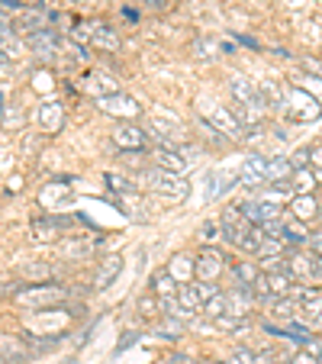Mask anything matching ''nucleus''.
Masks as SVG:
<instances>
[{
  "mask_svg": "<svg viewBox=\"0 0 322 364\" xmlns=\"http://www.w3.org/2000/svg\"><path fill=\"white\" fill-rule=\"evenodd\" d=\"M135 184L152 190V194H158L161 200H168V204H181V200H187V194H190V184L184 181V177L168 175V171L155 168V165L142 168L139 175H135Z\"/></svg>",
  "mask_w": 322,
  "mask_h": 364,
  "instance_id": "nucleus-1",
  "label": "nucleus"
},
{
  "mask_svg": "<svg viewBox=\"0 0 322 364\" xmlns=\"http://www.w3.org/2000/svg\"><path fill=\"white\" fill-rule=\"evenodd\" d=\"M13 300L20 307H39V309H58L68 300V287L49 280V284H26L23 290H16Z\"/></svg>",
  "mask_w": 322,
  "mask_h": 364,
  "instance_id": "nucleus-2",
  "label": "nucleus"
},
{
  "mask_svg": "<svg viewBox=\"0 0 322 364\" xmlns=\"http://www.w3.org/2000/svg\"><path fill=\"white\" fill-rule=\"evenodd\" d=\"M200 119L210 123V126L216 129L226 142H242L245 139V129H242V123L235 119V113H232L229 106H219V104L204 100V104H200Z\"/></svg>",
  "mask_w": 322,
  "mask_h": 364,
  "instance_id": "nucleus-3",
  "label": "nucleus"
},
{
  "mask_svg": "<svg viewBox=\"0 0 322 364\" xmlns=\"http://www.w3.org/2000/svg\"><path fill=\"white\" fill-rule=\"evenodd\" d=\"M229 94H232V104L245 106L252 113H265L267 116V106L261 100V91H258V81H252L248 75H232L229 77Z\"/></svg>",
  "mask_w": 322,
  "mask_h": 364,
  "instance_id": "nucleus-4",
  "label": "nucleus"
},
{
  "mask_svg": "<svg viewBox=\"0 0 322 364\" xmlns=\"http://www.w3.org/2000/svg\"><path fill=\"white\" fill-rule=\"evenodd\" d=\"M284 110L290 113V119H296V123H313V119H319L322 113V104L313 97V94H306L303 87H287V104H284Z\"/></svg>",
  "mask_w": 322,
  "mask_h": 364,
  "instance_id": "nucleus-5",
  "label": "nucleus"
},
{
  "mask_svg": "<svg viewBox=\"0 0 322 364\" xmlns=\"http://www.w3.org/2000/svg\"><path fill=\"white\" fill-rule=\"evenodd\" d=\"M226 255L219 248H200L194 261V280H204V284H216L219 277L226 274Z\"/></svg>",
  "mask_w": 322,
  "mask_h": 364,
  "instance_id": "nucleus-6",
  "label": "nucleus"
},
{
  "mask_svg": "<svg viewBox=\"0 0 322 364\" xmlns=\"http://www.w3.org/2000/svg\"><path fill=\"white\" fill-rule=\"evenodd\" d=\"M94 104H97L100 113H110V116L126 119V123H133V119L142 113L139 100L129 97V94H123V91H119V94H110V97H100V100H94Z\"/></svg>",
  "mask_w": 322,
  "mask_h": 364,
  "instance_id": "nucleus-7",
  "label": "nucleus"
},
{
  "mask_svg": "<svg viewBox=\"0 0 322 364\" xmlns=\"http://www.w3.org/2000/svg\"><path fill=\"white\" fill-rule=\"evenodd\" d=\"M113 145H116L119 152H145L148 129L135 126V123H119V126L113 129Z\"/></svg>",
  "mask_w": 322,
  "mask_h": 364,
  "instance_id": "nucleus-8",
  "label": "nucleus"
},
{
  "mask_svg": "<svg viewBox=\"0 0 322 364\" xmlns=\"http://www.w3.org/2000/svg\"><path fill=\"white\" fill-rule=\"evenodd\" d=\"M148 158H152L155 168L168 171V175H177V177H184L190 171V158L181 152V148H152Z\"/></svg>",
  "mask_w": 322,
  "mask_h": 364,
  "instance_id": "nucleus-9",
  "label": "nucleus"
},
{
  "mask_svg": "<svg viewBox=\"0 0 322 364\" xmlns=\"http://www.w3.org/2000/svg\"><path fill=\"white\" fill-rule=\"evenodd\" d=\"M255 309H258V303H255L252 287H226V316L248 319Z\"/></svg>",
  "mask_w": 322,
  "mask_h": 364,
  "instance_id": "nucleus-10",
  "label": "nucleus"
},
{
  "mask_svg": "<svg viewBox=\"0 0 322 364\" xmlns=\"http://www.w3.org/2000/svg\"><path fill=\"white\" fill-rule=\"evenodd\" d=\"M26 45H29V52H33V55H39V58H52V55H58V52H62V35H58L55 29L49 26V29H43V33L29 35Z\"/></svg>",
  "mask_w": 322,
  "mask_h": 364,
  "instance_id": "nucleus-11",
  "label": "nucleus"
},
{
  "mask_svg": "<svg viewBox=\"0 0 322 364\" xmlns=\"http://www.w3.org/2000/svg\"><path fill=\"white\" fill-rule=\"evenodd\" d=\"M65 226H68V219H65V216L43 213V216L33 219V238H35V242H55V238L65 232Z\"/></svg>",
  "mask_w": 322,
  "mask_h": 364,
  "instance_id": "nucleus-12",
  "label": "nucleus"
},
{
  "mask_svg": "<svg viewBox=\"0 0 322 364\" xmlns=\"http://www.w3.org/2000/svg\"><path fill=\"white\" fill-rule=\"evenodd\" d=\"M265 316H271L267 322H277V326H287V322H294L296 316H300V303L294 300V297H280V300H274L271 307L265 309Z\"/></svg>",
  "mask_w": 322,
  "mask_h": 364,
  "instance_id": "nucleus-13",
  "label": "nucleus"
},
{
  "mask_svg": "<svg viewBox=\"0 0 322 364\" xmlns=\"http://www.w3.org/2000/svg\"><path fill=\"white\" fill-rule=\"evenodd\" d=\"M84 87L87 94H94V100H100V97H110V94H119V81L116 77H110V75H100V71H91V75L84 77Z\"/></svg>",
  "mask_w": 322,
  "mask_h": 364,
  "instance_id": "nucleus-14",
  "label": "nucleus"
},
{
  "mask_svg": "<svg viewBox=\"0 0 322 364\" xmlns=\"http://www.w3.org/2000/svg\"><path fill=\"white\" fill-rule=\"evenodd\" d=\"M229 277H232V287H252L255 280H258V274H261V268H258V261H232L229 268Z\"/></svg>",
  "mask_w": 322,
  "mask_h": 364,
  "instance_id": "nucleus-15",
  "label": "nucleus"
},
{
  "mask_svg": "<svg viewBox=\"0 0 322 364\" xmlns=\"http://www.w3.org/2000/svg\"><path fill=\"white\" fill-rule=\"evenodd\" d=\"M39 126H43V133H58V129L65 126V104L45 100V104L39 106Z\"/></svg>",
  "mask_w": 322,
  "mask_h": 364,
  "instance_id": "nucleus-16",
  "label": "nucleus"
},
{
  "mask_svg": "<svg viewBox=\"0 0 322 364\" xmlns=\"http://www.w3.org/2000/svg\"><path fill=\"white\" fill-rule=\"evenodd\" d=\"M280 238H284V246L287 248H306L309 242V232H306V223H300L296 216H284V232H280Z\"/></svg>",
  "mask_w": 322,
  "mask_h": 364,
  "instance_id": "nucleus-17",
  "label": "nucleus"
},
{
  "mask_svg": "<svg viewBox=\"0 0 322 364\" xmlns=\"http://www.w3.org/2000/svg\"><path fill=\"white\" fill-rule=\"evenodd\" d=\"M190 52H194V58H204V62H210V58H219V52H235L229 43H219V39H213V35H196L194 43H190Z\"/></svg>",
  "mask_w": 322,
  "mask_h": 364,
  "instance_id": "nucleus-18",
  "label": "nucleus"
},
{
  "mask_svg": "<svg viewBox=\"0 0 322 364\" xmlns=\"http://www.w3.org/2000/svg\"><path fill=\"white\" fill-rule=\"evenodd\" d=\"M91 45L104 52H119L123 39H119V29L110 26V23H94V35H91Z\"/></svg>",
  "mask_w": 322,
  "mask_h": 364,
  "instance_id": "nucleus-19",
  "label": "nucleus"
},
{
  "mask_svg": "<svg viewBox=\"0 0 322 364\" xmlns=\"http://www.w3.org/2000/svg\"><path fill=\"white\" fill-rule=\"evenodd\" d=\"M148 290H152L158 300H168V297L177 294V280L171 277L168 268H158V271H152V277H148Z\"/></svg>",
  "mask_w": 322,
  "mask_h": 364,
  "instance_id": "nucleus-20",
  "label": "nucleus"
},
{
  "mask_svg": "<svg viewBox=\"0 0 322 364\" xmlns=\"http://www.w3.org/2000/svg\"><path fill=\"white\" fill-rule=\"evenodd\" d=\"M319 210L322 206L316 204V197L313 194H303V197H290V216H296L300 223H309V219H316L319 216Z\"/></svg>",
  "mask_w": 322,
  "mask_h": 364,
  "instance_id": "nucleus-21",
  "label": "nucleus"
},
{
  "mask_svg": "<svg viewBox=\"0 0 322 364\" xmlns=\"http://www.w3.org/2000/svg\"><path fill=\"white\" fill-rule=\"evenodd\" d=\"M119 271H123V258H119V255H110V258H104L97 277H94V290H106L113 280L119 277Z\"/></svg>",
  "mask_w": 322,
  "mask_h": 364,
  "instance_id": "nucleus-22",
  "label": "nucleus"
},
{
  "mask_svg": "<svg viewBox=\"0 0 322 364\" xmlns=\"http://www.w3.org/2000/svg\"><path fill=\"white\" fill-rule=\"evenodd\" d=\"M177 303H181L184 307V313H200V309H204V300H200V294H196V284L194 280H190V284H177Z\"/></svg>",
  "mask_w": 322,
  "mask_h": 364,
  "instance_id": "nucleus-23",
  "label": "nucleus"
},
{
  "mask_svg": "<svg viewBox=\"0 0 322 364\" xmlns=\"http://www.w3.org/2000/svg\"><path fill=\"white\" fill-rule=\"evenodd\" d=\"M194 261L196 258H190V255H174L171 265H165V268L171 271V277H174L177 284H190V280H194Z\"/></svg>",
  "mask_w": 322,
  "mask_h": 364,
  "instance_id": "nucleus-24",
  "label": "nucleus"
},
{
  "mask_svg": "<svg viewBox=\"0 0 322 364\" xmlns=\"http://www.w3.org/2000/svg\"><path fill=\"white\" fill-rule=\"evenodd\" d=\"M290 194L294 197H303V194H313V187H316V171L313 168H300V171H294V177H290Z\"/></svg>",
  "mask_w": 322,
  "mask_h": 364,
  "instance_id": "nucleus-25",
  "label": "nucleus"
},
{
  "mask_svg": "<svg viewBox=\"0 0 322 364\" xmlns=\"http://www.w3.org/2000/svg\"><path fill=\"white\" fill-rule=\"evenodd\" d=\"M184 329H187V322H184V319H171V316H165V319L155 326V336L168 338V342H177V338L184 336Z\"/></svg>",
  "mask_w": 322,
  "mask_h": 364,
  "instance_id": "nucleus-26",
  "label": "nucleus"
},
{
  "mask_svg": "<svg viewBox=\"0 0 322 364\" xmlns=\"http://www.w3.org/2000/svg\"><path fill=\"white\" fill-rule=\"evenodd\" d=\"M23 55V39L20 35H13V29L10 33H0V58L4 62H13V58Z\"/></svg>",
  "mask_w": 322,
  "mask_h": 364,
  "instance_id": "nucleus-27",
  "label": "nucleus"
},
{
  "mask_svg": "<svg viewBox=\"0 0 322 364\" xmlns=\"http://www.w3.org/2000/svg\"><path fill=\"white\" fill-rule=\"evenodd\" d=\"M290 248L280 242V238H274V236H265L261 238V246H258V252H255V258H284Z\"/></svg>",
  "mask_w": 322,
  "mask_h": 364,
  "instance_id": "nucleus-28",
  "label": "nucleus"
},
{
  "mask_svg": "<svg viewBox=\"0 0 322 364\" xmlns=\"http://www.w3.org/2000/svg\"><path fill=\"white\" fill-rule=\"evenodd\" d=\"M71 197V190L65 187V184H49V187L43 190V206H49V210H55V206H65V200Z\"/></svg>",
  "mask_w": 322,
  "mask_h": 364,
  "instance_id": "nucleus-29",
  "label": "nucleus"
},
{
  "mask_svg": "<svg viewBox=\"0 0 322 364\" xmlns=\"http://www.w3.org/2000/svg\"><path fill=\"white\" fill-rule=\"evenodd\" d=\"M135 313H139L142 319H155V316H161V300L148 290V294H142L139 300H135Z\"/></svg>",
  "mask_w": 322,
  "mask_h": 364,
  "instance_id": "nucleus-30",
  "label": "nucleus"
},
{
  "mask_svg": "<svg viewBox=\"0 0 322 364\" xmlns=\"http://www.w3.org/2000/svg\"><path fill=\"white\" fill-rule=\"evenodd\" d=\"M294 84H296V87H303L306 94H313V97L322 104V77H316V75H306V71H300V75L294 77Z\"/></svg>",
  "mask_w": 322,
  "mask_h": 364,
  "instance_id": "nucleus-31",
  "label": "nucleus"
},
{
  "mask_svg": "<svg viewBox=\"0 0 322 364\" xmlns=\"http://www.w3.org/2000/svg\"><path fill=\"white\" fill-rule=\"evenodd\" d=\"M232 177L226 175V171H213L210 175V187H206V200H216V194H226V190L232 187Z\"/></svg>",
  "mask_w": 322,
  "mask_h": 364,
  "instance_id": "nucleus-32",
  "label": "nucleus"
},
{
  "mask_svg": "<svg viewBox=\"0 0 322 364\" xmlns=\"http://www.w3.org/2000/svg\"><path fill=\"white\" fill-rule=\"evenodd\" d=\"M200 313H204L210 322H213V319H219V316H226V290H223L219 297H213V300H206Z\"/></svg>",
  "mask_w": 322,
  "mask_h": 364,
  "instance_id": "nucleus-33",
  "label": "nucleus"
},
{
  "mask_svg": "<svg viewBox=\"0 0 322 364\" xmlns=\"http://www.w3.org/2000/svg\"><path fill=\"white\" fill-rule=\"evenodd\" d=\"M200 242H204V248H213V242H223L219 219H216V223H204V229H200Z\"/></svg>",
  "mask_w": 322,
  "mask_h": 364,
  "instance_id": "nucleus-34",
  "label": "nucleus"
},
{
  "mask_svg": "<svg viewBox=\"0 0 322 364\" xmlns=\"http://www.w3.org/2000/svg\"><path fill=\"white\" fill-rule=\"evenodd\" d=\"M91 35H94V23H77V26L68 33V39L77 45H91Z\"/></svg>",
  "mask_w": 322,
  "mask_h": 364,
  "instance_id": "nucleus-35",
  "label": "nucleus"
},
{
  "mask_svg": "<svg viewBox=\"0 0 322 364\" xmlns=\"http://www.w3.org/2000/svg\"><path fill=\"white\" fill-rule=\"evenodd\" d=\"M106 181H110V187L116 190V194H139V184H133L123 175H106Z\"/></svg>",
  "mask_w": 322,
  "mask_h": 364,
  "instance_id": "nucleus-36",
  "label": "nucleus"
},
{
  "mask_svg": "<svg viewBox=\"0 0 322 364\" xmlns=\"http://www.w3.org/2000/svg\"><path fill=\"white\" fill-rule=\"evenodd\" d=\"M219 364H255V351L245 348V345H235L232 355L226 358V361H219Z\"/></svg>",
  "mask_w": 322,
  "mask_h": 364,
  "instance_id": "nucleus-37",
  "label": "nucleus"
},
{
  "mask_svg": "<svg viewBox=\"0 0 322 364\" xmlns=\"http://www.w3.org/2000/svg\"><path fill=\"white\" fill-rule=\"evenodd\" d=\"M139 338H142V332H135V329L123 332V338H119V345H116V348H113V358H116V355H123V351H126V348H133V345L139 342Z\"/></svg>",
  "mask_w": 322,
  "mask_h": 364,
  "instance_id": "nucleus-38",
  "label": "nucleus"
},
{
  "mask_svg": "<svg viewBox=\"0 0 322 364\" xmlns=\"http://www.w3.org/2000/svg\"><path fill=\"white\" fill-rule=\"evenodd\" d=\"M23 274H29V277H39V280H52V277H55V271H52L49 265H26V268H23Z\"/></svg>",
  "mask_w": 322,
  "mask_h": 364,
  "instance_id": "nucleus-39",
  "label": "nucleus"
},
{
  "mask_svg": "<svg viewBox=\"0 0 322 364\" xmlns=\"http://www.w3.org/2000/svg\"><path fill=\"white\" fill-rule=\"evenodd\" d=\"M194 284H196V294H200V300H204V303L223 294V287H216V284H204V280H194Z\"/></svg>",
  "mask_w": 322,
  "mask_h": 364,
  "instance_id": "nucleus-40",
  "label": "nucleus"
},
{
  "mask_svg": "<svg viewBox=\"0 0 322 364\" xmlns=\"http://www.w3.org/2000/svg\"><path fill=\"white\" fill-rule=\"evenodd\" d=\"M309 168L316 171V177H322V142L309 145Z\"/></svg>",
  "mask_w": 322,
  "mask_h": 364,
  "instance_id": "nucleus-41",
  "label": "nucleus"
},
{
  "mask_svg": "<svg viewBox=\"0 0 322 364\" xmlns=\"http://www.w3.org/2000/svg\"><path fill=\"white\" fill-rule=\"evenodd\" d=\"M287 158H290V168H294V171H300V168H309V148H300V152L287 155Z\"/></svg>",
  "mask_w": 322,
  "mask_h": 364,
  "instance_id": "nucleus-42",
  "label": "nucleus"
},
{
  "mask_svg": "<svg viewBox=\"0 0 322 364\" xmlns=\"http://www.w3.org/2000/svg\"><path fill=\"white\" fill-rule=\"evenodd\" d=\"M306 252H309V255H313V258H322V232H309Z\"/></svg>",
  "mask_w": 322,
  "mask_h": 364,
  "instance_id": "nucleus-43",
  "label": "nucleus"
},
{
  "mask_svg": "<svg viewBox=\"0 0 322 364\" xmlns=\"http://www.w3.org/2000/svg\"><path fill=\"white\" fill-rule=\"evenodd\" d=\"M287 364H319V358H313V355H306V351H300V348H296L294 355L287 358Z\"/></svg>",
  "mask_w": 322,
  "mask_h": 364,
  "instance_id": "nucleus-44",
  "label": "nucleus"
},
{
  "mask_svg": "<svg viewBox=\"0 0 322 364\" xmlns=\"http://www.w3.org/2000/svg\"><path fill=\"white\" fill-rule=\"evenodd\" d=\"M309 284L322 287V258H313V274H309Z\"/></svg>",
  "mask_w": 322,
  "mask_h": 364,
  "instance_id": "nucleus-45",
  "label": "nucleus"
},
{
  "mask_svg": "<svg viewBox=\"0 0 322 364\" xmlns=\"http://www.w3.org/2000/svg\"><path fill=\"white\" fill-rule=\"evenodd\" d=\"M145 7L155 10V13H161V10H171V0H145Z\"/></svg>",
  "mask_w": 322,
  "mask_h": 364,
  "instance_id": "nucleus-46",
  "label": "nucleus"
},
{
  "mask_svg": "<svg viewBox=\"0 0 322 364\" xmlns=\"http://www.w3.org/2000/svg\"><path fill=\"white\" fill-rule=\"evenodd\" d=\"M319 364H322V358H319Z\"/></svg>",
  "mask_w": 322,
  "mask_h": 364,
  "instance_id": "nucleus-47",
  "label": "nucleus"
}]
</instances>
